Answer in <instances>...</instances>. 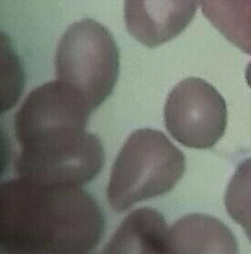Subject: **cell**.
<instances>
[{
  "instance_id": "6da1fadb",
  "label": "cell",
  "mask_w": 251,
  "mask_h": 254,
  "mask_svg": "<svg viewBox=\"0 0 251 254\" xmlns=\"http://www.w3.org/2000/svg\"><path fill=\"white\" fill-rule=\"evenodd\" d=\"M92 109L78 90L60 80L31 91L14 118L20 152L18 177L50 186L90 183L104 163L100 139L86 132Z\"/></svg>"
},
{
  "instance_id": "7a4b0ae2",
  "label": "cell",
  "mask_w": 251,
  "mask_h": 254,
  "mask_svg": "<svg viewBox=\"0 0 251 254\" xmlns=\"http://www.w3.org/2000/svg\"><path fill=\"white\" fill-rule=\"evenodd\" d=\"M0 247L10 254L91 253L104 232V216L77 186H50L23 178L0 193Z\"/></svg>"
},
{
  "instance_id": "3957f363",
  "label": "cell",
  "mask_w": 251,
  "mask_h": 254,
  "mask_svg": "<svg viewBox=\"0 0 251 254\" xmlns=\"http://www.w3.org/2000/svg\"><path fill=\"white\" fill-rule=\"evenodd\" d=\"M185 158L160 130L137 129L119 152L107 188L112 209L123 212L134 204L167 193L184 176Z\"/></svg>"
},
{
  "instance_id": "277c9868",
  "label": "cell",
  "mask_w": 251,
  "mask_h": 254,
  "mask_svg": "<svg viewBox=\"0 0 251 254\" xmlns=\"http://www.w3.org/2000/svg\"><path fill=\"white\" fill-rule=\"evenodd\" d=\"M58 80L78 90L92 111L111 96L120 68L117 45L104 26L84 18L73 23L57 48Z\"/></svg>"
},
{
  "instance_id": "5b68a950",
  "label": "cell",
  "mask_w": 251,
  "mask_h": 254,
  "mask_svg": "<svg viewBox=\"0 0 251 254\" xmlns=\"http://www.w3.org/2000/svg\"><path fill=\"white\" fill-rule=\"evenodd\" d=\"M165 123L179 143L193 149H210L226 131L227 103L211 84L199 77H188L168 95Z\"/></svg>"
},
{
  "instance_id": "8992f818",
  "label": "cell",
  "mask_w": 251,
  "mask_h": 254,
  "mask_svg": "<svg viewBox=\"0 0 251 254\" xmlns=\"http://www.w3.org/2000/svg\"><path fill=\"white\" fill-rule=\"evenodd\" d=\"M197 8V0H124V22L140 43L157 48L178 37Z\"/></svg>"
},
{
  "instance_id": "52a82bcc",
  "label": "cell",
  "mask_w": 251,
  "mask_h": 254,
  "mask_svg": "<svg viewBox=\"0 0 251 254\" xmlns=\"http://www.w3.org/2000/svg\"><path fill=\"white\" fill-rule=\"evenodd\" d=\"M170 254H238L239 243L233 232L217 218L188 214L169 230Z\"/></svg>"
},
{
  "instance_id": "ba28073f",
  "label": "cell",
  "mask_w": 251,
  "mask_h": 254,
  "mask_svg": "<svg viewBox=\"0 0 251 254\" xmlns=\"http://www.w3.org/2000/svg\"><path fill=\"white\" fill-rule=\"evenodd\" d=\"M169 230L158 210L148 207L134 210L123 220L103 254H170Z\"/></svg>"
},
{
  "instance_id": "9c48e42d",
  "label": "cell",
  "mask_w": 251,
  "mask_h": 254,
  "mask_svg": "<svg viewBox=\"0 0 251 254\" xmlns=\"http://www.w3.org/2000/svg\"><path fill=\"white\" fill-rule=\"evenodd\" d=\"M213 27L242 52L251 56V0H199Z\"/></svg>"
},
{
  "instance_id": "30bf717a",
  "label": "cell",
  "mask_w": 251,
  "mask_h": 254,
  "mask_svg": "<svg viewBox=\"0 0 251 254\" xmlns=\"http://www.w3.org/2000/svg\"><path fill=\"white\" fill-rule=\"evenodd\" d=\"M224 204L251 242V157L238 166L226 190Z\"/></svg>"
},
{
  "instance_id": "8fae6325",
  "label": "cell",
  "mask_w": 251,
  "mask_h": 254,
  "mask_svg": "<svg viewBox=\"0 0 251 254\" xmlns=\"http://www.w3.org/2000/svg\"><path fill=\"white\" fill-rule=\"evenodd\" d=\"M246 80L249 84V86L251 88V61L248 64L247 68H246Z\"/></svg>"
}]
</instances>
